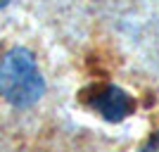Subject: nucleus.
Returning a JSON list of instances; mask_svg holds the SVG:
<instances>
[{"label":"nucleus","mask_w":159,"mask_h":152,"mask_svg":"<svg viewBox=\"0 0 159 152\" xmlns=\"http://www.w3.org/2000/svg\"><path fill=\"white\" fill-rule=\"evenodd\" d=\"M45 93V81L26 48H12L0 62V95L14 107H31Z\"/></svg>","instance_id":"f257e3e1"},{"label":"nucleus","mask_w":159,"mask_h":152,"mask_svg":"<svg viewBox=\"0 0 159 152\" xmlns=\"http://www.w3.org/2000/svg\"><path fill=\"white\" fill-rule=\"evenodd\" d=\"M88 105L107 121H121L135 109V102L131 100V95L116 86L95 88V93L88 98Z\"/></svg>","instance_id":"f03ea898"},{"label":"nucleus","mask_w":159,"mask_h":152,"mask_svg":"<svg viewBox=\"0 0 159 152\" xmlns=\"http://www.w3.org/2000/svg\"><path fill=\"white\" fill-rule=\"evenodd\" d=\"M143 152H159V131L154 133V138L147 143V147H145Z\"/></svg>","instance_id":"7ed1b4c3"}]
</instances>
